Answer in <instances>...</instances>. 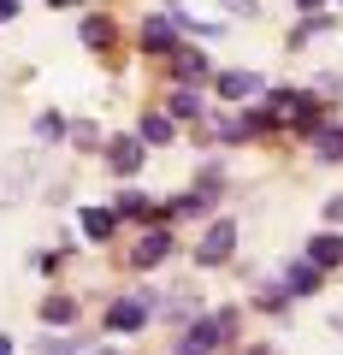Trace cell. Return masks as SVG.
<instances>
[{
    "instance_id": "obj_1",
    "label": "cell",
    "mask_w": 343,
    "mask_h": 355,
    "mask_svg": "<svg viewBox=\"0 0 343 355\" xmlns=\"http://www.w3.org/2000/svg\"><path fill=\"white\" fill-rule=\"evenodd\" d=\"M231 331H237V314H202L178 338V349H172V355H219V343H225Z\"/></svg>"
},
{
    "instance_id": "obj_2",
    "label": "cell",
    "mask_w": 343,
    "mask_h": 355,
    "mask_svg": "<svg viewBox=\"0 0 343 355\" xmlns=\"http://www.w3.org/2000/svg\"><path fill=\"white\" fill-rule=\"evenodd\" d=\"M231 249H237V225H231V219H213L207 237H202V249H195V261H202V266H225Z\"/></svg>"
},
{
    "instance_id": "obj_3",
    "label": "cell",
    "mask_w": 343,
    "mask_h": 355,
    "mask_svg": "<svg viewBox=\"0 0 343 355\" xmlns=\"http://www.w3.org/2000/svg\"><path fill=\"white\" fill-rule=\"evenodd\" d=\"M30 178H36V160H30V154H18V160H6V166H0V207L24 202Z\"/></svg>"
},
{
    "instance_id": "obj_4",
    "label": "cell",
    "mask_w": 343,
    "mask_h": 355,
    "mask_svg": "<svg viewBox=\"0 0 343 355\" xmlns=\"http://www.w3.org/2000/svg\"><path fill=\"white\" fill-rule=\"evenodd\" d=\"M213 89H219V101H249V95H267V83H261L254 71H219Z\"/></svg>"
},
{
    "instance_id": "obj_5",
    "label": "cell",
    "mask_w": 343,
    "mask_h": 355,
    "mask_svg": "<svg viewBox=\"0 0 343 355\" xmlns=\"http://www.w3.org/2000/svg\"><path fill=\"white\" fill-rule=\"evenodd\" d=\"M142 48L148 53H178V24H172L166 12H154L148 24H142Z\"/></svg>"
},
{
    "instance_id": "obj_6",
    "label": "cell",
    "mask_w": 343,
    "mask_h": 355,
    "mask_svg": "<svg viewBox=\"0 0 343 355\" xmlns=\"http://www.w3.org/2000/svg\"><path fill=\"white\" fill-rule=\"evenodd\" d=\"M142 148H148L142 137H113V142H107V166H113V172H137V166L148 160Z\"/></svg>"
},
{
    "instance_id": "obj_7",
    "label": "cell",
    "mask_w": 343,
    "mask_h": 355,
    "mask_svg": "<svg viewBox=\"0 0 343 355\" xmlns=\"http://www.w3.org/2000/svg\"><path fill=\"white\" fill-rule=\"evenodd\" d=\"M142 296H148V291H142ZM142 296H118V302L107 308V326H113V331H137L142 320H148V302H142Z\"/></svg>"
},
{
    "instance_id": "obj_8",
    "label": "cell",
    "mask_w": 343,
    "mask_h": 355,
    "mask_svg": "<svg viewBox=\"0 0 343 355\" xmlns=\"http://www.w3.org/2000/svg\"><path fill=\"white\" fill-rule=\"evenodd\" d=\"M166 254H172V231H148V237L130 249V266H142V272H148V266H160Z\"/></svg>"
},
{
    "instance_id": "obj_9",
    "label": "cell",
    "mask_w": 343,
    "mask_h": 355,
    "mask_svg": "<svg viewBox=\"0 0 343 355\" xmlns=\"http://www.w3.org/2000/svg\"><path fill=\"white\" fill-rule=\"evenodd\" d=\"M279 279H284V291H290V296H319V266H314V261H296V266H284Z\"/></svg>"
},
{
    "instance_id": "obj_10",
    "label": "cell",
    "mask_w": 343,
    "mask_h": 355,
    "mask_svg": "<svg viewBox=\"0 0 343 355\" xmlns=\"http://www.w3.org/2000/svg\"><path fill=\"white\" fill-rule=\"evenodd\" d=\"M308 261H314L319 272H326V266H337V261H343V237H337V231H319V237H308Z\"/></svg>"
},
{
    "instance_id": "obj_11",
    "label": "cell",
    "mask_w": 343,
    "mask_h": 355,
    "mask_svg": "<svg viewBox=\"0 0 343 355\" xmlns=\"http://www.w3.org/2000/svg\"><path fill=\"white\" fill-rule=\"evenodd\" d=\"M314 154L331 160V166H343V125H319L314 130Z\"/></svg>"
},
{
    "instance_id": "obj_12",
    "label": "cell",
    "mask_w": 343,
    "mask_h": 355,
    "mask_svg": "<svg viewBox=\"0 0 343 355\" xmlns=\"http://www.w3.org/2000/svg\"><path fill=\"white\" fill-rule=\"evenodd\" d=\"M77 219H83V237H89V243H107V237H113V214H101V207H83Z\"/></svg>"
},
{
    "instance_id": "obj_13",
    "label": "cell",
    "mask_w": 343,
    "mask_h": 355,
    "mask_svg": "<svg viewBox=\"0 0 343 355\" xmlns=\"http://www.w3.org/2000/svg\"><path fill=\"white\" fill-rule=\"evenodd\" d=\"M42 320H48V326H71L77 320V296H48V302H42Z\"/></svg>"
},
{
    "instance_id": "obj_14",
    "label": "cell",
    "mask_w": 343,
    "mask_h": 355,
    "mask_svg": "<svg viewBox=\"0 0 343 355\" xmlns=\"http://www.w3.org/2000/svg\"><path fill=\"white\" fill-rule=\"evenodd\" d=\"M172 60H178V77H190V83H202V77H207V53L202 48H178Z\"/></svg>"
},
{
    "instance_id": "obj_15",
    "label": "cell",
    "mask_w": 343,
    "mask_h": 355,
    "mask_svg": "<svg viewBox=\"0 0 343 355\" xmlns=\"http://www.w3.org/2000/svg\"><path fill=\"white\" fill-rule=\"evenodd\" d=\"M290 119H296L302 130H319V125H326V107H319L314 95H296V113H290Z\"/></svg>"
},
{
    "instance_id": "obj_16",
    "label": "cell",
    "mask_w": 343,
    "mask_h": 355,
    "mask_svg": "<svg viewBox=\"0 0 343 355\" xmlns=\"http://www.w3.org/2000/svg\"><path fill=\"white\" fill-rule=\"evenodd\" d=\"M172 130H178L172 113H148V119H142V142H172Z\"/></svg>"
},
{
    "instance_id": "obj_17",
    "label": "cell",
    "mask_w": 343,
    "mask_h": 355,
    "mask_svg": "<svg viewBox=\"0 0 343 355\" xmlns=\"http://www.w3.org/2000/svg\"><path fill=\"white\" fill-rule=\"evenodd\" d=\"M166 113H172V119H195V113H202V95H195V89H172Z\"/></svg>"
},
{
    "instance_id": "obj_18",
    "label": "cell",
    "mask_w": 343,
    "mask_h": 355,
    "mask_svg": "<svg viewBox=\"0 0 343 355\" xmlns=\"http://www.w3.org/2000/svg\"><path fill=\"white\" fill-rule=\"evenodd\" d=\"M261 308H284L290 302V291H284V279H261V296H254Z\"/></svg>"
},
{
    "instance_id": "obj_19",
    "label": "cell",
    "mask_w": 343,
    "mask_h": 355,
    "mask_svg": "<svg viewBox=\"0 0 343 355\" xmlns=\"http://www.w3.org/2000/svg\"><path fill=\"white\" fill-rule=\"evenodd\" d=\"M83 42H89V48H107V42H113V24H107V18H83Z\"/></svg>"
},
{
    "instance_id": "obj_20",
    "label": "cell",
    "mask_w": 343,
    "mask_h": 355,
    "mask_svg": "<svg viewBox=\"0 0 343 355\" xmlns=\"http://www.w3.org/2000/svg\"><path fill=\"white\" fill-rule=\"evenodd\" d=\"M118 214H130V219H137V214H148V196L125 190V196H118Z\"/></svg>"
},
{
    "instance_id": "obj_21",
    "label": "cell",
    "mask_w": 343,
    "mask_h": 355,
    "mask_svg": "<svg viewBox=\"0 0 343 355\" xmlns=\"http://www.w3.org/2000/svg\"><path fill=\"white\" fill-rule=\"evenodd\" d=\"M219 6H231L237 18H254V12H261V0H219Z\"/></svg>"
},
{
    "instance_id": "obj_22",
    "label": "cell",
    "mask_w": 343,
    "mask_h": 355,
    "mask_svg": "<svg viewBox=\"0 0 343 355\" xmlns=\"http://www.w3.org/2000/svg\"><path fill=\"white\" fill-rule=\"evenodd\" d=\"M326 219H331V225H343V196H331V202H326Z\"/></svg>"
},
{
    "instance_id": "obj_23",
    "label": "cell",
    "mask_w": 343,
    "mask_h": 355,
    "mask_svg": "<svg viewBox=\"0 0 343 355\" xmlns=\"http://www.w3.org/2000/svg\"><path fill=\"white\" fill-rule=\"evenodd\" d=\"M6 18H18V0H0V24H6Z\"/></svg>"
},
{
    "instance_id": "obj_24",
    "label": "cell",
    "mask_w": 343,
    "mask_h": 355,
    "mask_svg": "<svg viewBox=\"0 0 343 355\" xmlns=\"http://www.w3.org/2000/svg\"><path fill=\"white\" fill-rule=\"evenodd\" d=\"M296 6H302V12H319V6H326V0H296Z\"/></svg>"
},
{
    "instance_id": "obj_25",
    "label": "cell",
    "mask_w": 343,
    "mask_h": 355,
    "mask_svg": "<svg viewBox=\"0 0 343 355\" xmlns=\"http://www.w3.org/2000/svg\"><path fill=\"white\" fill-rule=\"evenodd\" d=\"M0 355H12V338H0Z\"/></svg>"
},
{
    "instance_id": "obj_26",
    "label": "cell",
    "mask_w": 343,
    "mask_h": 355,
    "mask_svg": "<svg viewBox=\"0 0 343 355\" xmlns=\"http://www.w3.org/2000/svg\"><path fill=\"white\" fill-rule=\"evenodd\" d=\"M331 331H343V314H331Z\"/></svg>"
},
{
    "instance_id": "obj_27",
    "label": "cell",
    "mask_w": 343,
    "mask_h": 355,
    "mask_svg": "<svg viewBox=\"0 0 343 355\" xmlns=\"http://www.w3.org/2000/svg\"><path fill=\"white\" fill-rule=\"evenodd\" d=\"M53 6H71V0H53Z\"/></svg>"
}]
</instances>
